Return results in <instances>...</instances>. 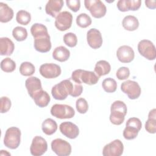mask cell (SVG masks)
Returning a JSON list of instances; mask_svg holds the SVG:
<instances>
[{"label":"cell","instance_id":"cell-1","mask_svg":"<svg viewBox=\"0 0 156 156\" xmlns=\"http://www.w3.org/2000/svg\"><path fill=\"white\" fill-rule=\"evenodd\" d=\"M110 121L115 125H121L124 121L127 108L126 104L121 101H115L110 107Z\"/></svg>","mask_w":156,"mask_h":156},{"label":"cell","instance_id":"cell-2","mask_svg":"<svg viewBox=\"0 0 156 156\" xmlns=\"http://www.w3.org/2000/svg\"><path fill=\"white\" fill-rule=\"evenodd\" d=\"M71 79L79 84L83 83L87 85H92L98 83L99 77L93 71L78 69L72 73Z\"/></svg>","mask_w":156,"mask_h":156},{"label":"cell","instance_id":"cell-3","mask_svg":"<svg viewBox=\"0 0 156 156\" xmlns=\"http://www.w3.org/2000/svg\"><path fill=\"white\" fill-rule=\"evenodd\" d=\"M74 88V83L69 79H65L55 84L51 90L52 97L56 100H64L68 95H71Z\"/></svg>","mask_w":156,"mask_h":156},{"label":"cell","instance_id":"cell-4","mask_svg":"<svg viewBox=\"0 0 156 156\" xmlns=\"http://www.w3.org/2000/svg\"><path fill=\"white\" fill-rule=\"evenodd\" d=\"M21 130L16 127H10L5 132L4 137L5 146L11 149L18 147L21 142Z\"/></svg>","mask_w":156,"mask_h":156},{"label":"cell","instance_id":"cell-5","mask_svg":"<svg viewBox=\"0 0 156 156\" xmlns=\"http://www.w3.org/2000/svg\"><path fill=\"white\" fill-rule=\"evenodd\" d=\"M142 127L141 120L136 117L129 118L126 124V127L123 130V136L125 139L131 140L135 139Z\"/></svg>","mask_w":156,"mask_h":156},{"label":"cell","instance_id":"cell-6","mask_svg":"<svg viewBox=\"0 0 156 156\" xmlns=\"http://www.w3.org/2000/svg\"><path fill=\"white\" fill-rule=\"evenodd\" d=\"M84 4L85 8L95 18L104 16L107 12L106 6L100 0H85Z\"/></svg>","mask_w":156,"mask_h":156},{"label":"cell","instance_id":"cell-7","mask_svg":"<svg viewBox=\"0 0 156 156\" xmlns=\"http://www.w3.org/2000/svg\"><path fill=\"white\" fill-rule=\"evenodd\" d=\"M51 113L53 116L58 119H69L74 117L75 111L70 105L55 104L52 106Z\"/></svg>","mask_w":156,"mask_h":156},{"label":"cell","instance_id":"cell-8","mask_svg":"<svg viewBox=\"0 0 156 156\" xmlns=\"http://www.w3.org/2000/svg\"><path fill=\"white\" fill-rule=\"evenodd\" d=\"M138 51L140 55L149 60H154L156 57L155 47L149 40H142L138 44Z\"/></svg>","mask_w":156,"mask_h":156},{"label":"cell","instance_id":"cell-9","mask_svg":"<svg viewBox=\"0 0 156 156\" xmlns=\"http://www.w3.org/2000/svg\"><path fill=\"white\" fill-rule=\"evenodd\" d=\"M121 90L130 99L138 98L141 92L139 84L136 82L131 80H127L122 82L121 85Z\"/></svg>","mask_w":156,"mask_h":156},{"label":"cell","instance_id":"cell-10","mask_svg":"<svg viewBox=\"0 0 156 156\" xmlns=\"http://www.w3.org/2000/svg\"><path fill=\"white\" fill-rule=\"evenodd\" d=\"M51 149L58 156H68L71 153V144L61 138H56L52 141Z\"/></svg>","mask_w":156,"mask_h":156},{"label":"cell","instance_id":"cell-11","mask_svg":"<svg viewBox=\"0 0 156 156\" xmlns=\"http://www.w3.org/2000/svg\"><path fill=\"white\" fill-rule=\"evenodd\" d=\"M73 15L68 11L60 12L55 20V26L60 31H65L69 29L72 25Z\"/></svg>","mask_w":156,"mask_h":156},{"label":"cell","instance_id":"cell-12","mask_svg":"<svg viewBox=\"0 0 156 156\" xmlns=\"http://www.w3.org/2000/svg\"><path fill=\"white\" fill-rule=\"evenodd\" d=\"M40 74L46 79H54L58 77L62 72L59 65L50 63L41 65L39 68Z\"/></svg>","mask_w":156,"mask_h":156},{"label":"cell","instance_id":"cell-13","mask_svg":"<svg viewBox=\"0 0 156 156\" xmlns=\"http://www.w3.org/2000/svg\"><path fill=\"white\" fill-rule=\"evenodd\" d=\"M124 145L118 139L115 140L106 144L102 150L104 156H120L122 154Z\"/></svg>","mask_w":156,"mask_h":156},{"label":"cell","instance_id":"cell-14","mask_svg":"<svg viewBox=\"0 0 156 156\" xmlns=\"http://www.w3.org/2000/svg\"><path fill=\"white\" fill-rule=\"evenodd\" d=\"M48 149V143L46 140L40 136H35L32 141L30 152L34 156H40L43 155Z\"/></svg>","mask_w":156,"mask_h":156},{"label":"cell","instance_id":"cell-15","mask_svg":"<svg viewBox=\"0 0 156 156\" xmlns=\"http://www.w3.org/2000/svg\"><path fill=\"white\" fill-rule=\"evenodd\" d=\"M34 48L36 51L44 53L51 49V42L49 34L40 35L34 38Z\"/></svg>","mask_w":156,"mask_h":156},{"label":"cell","instance_id":"cell-16","mask_svg":"<svg viewBox=\"0 0 156 156\" xmlns=\"http://www.w3.org/2000/svg\"><path fill=\"white\" fill-rule=\"evenodd\" d=\"M87 40L88 45L94 49L99 48L103 42L101 33L95 28H91L87 32Z\"/></svg>","mask_w":156,"mask_h":156},{"label":"cell","instance_id":"cell-17","mask_svg":"<svg viewBox=\"0 0 156 156\" xmlns=\"http://www.w3.org/2000/svg\"><path fill=\"white\" fill-rule=\"evenodd\" d=\"M60 132L69 139H75L79 134V127L70 121L63 122L60 124Z\"/></svg>","mask_w":156,"mask_h":156},{"label":"cell","instance_id":"cell-18","mask_svg":"<svg viewBox=\"0 0 156 156\" xmlns=\"http://www.w3.org/2000/svg\"><path fill=\"white\" fill-rule=\"evenodd\" d=\"M116 56L119 61L121 62L130 63L133 60L135 53L130 46L123 45L117 49Z\"/></svg>","mask_w":156,"mask_h":156},{"label":"cell","instance_id":"cell-19","mask_svg":"<svg viewBox=\"0 0 156 156\" xmlns=\"http://www.w3.org/2000/svg\"><path fill=\"white\" fill-rule=\"evenodd\" d=\"M25 86L30 98H32L38 91L43 90L40 79L34 76L30 77L26 80Z\"/></svg>","mask_w":156,"mask_h":156},{"label":"cell","instance_id":"cell-20","mask_svg":"<svg viewBox=\"0 0 156 156\" xmlns=\"http://www.w3.org/2000/svg\"><path fill=\"white\" fill-rule=\"evenodd\" d=\"M141 4V1L140 0H119L118 1L116 6L121 12L135 11L140 9Z\"/></svg>","mask_w":156,"mask_h":156},{"label":"cell","instance_id":"cell-21","mask_svg":"<svg viewBox=\"0 0 156 156\" xmlns=\"http://www.w3.org/2000/svg\"><path fill=\"white\" fill-rule=\"evenodd\" d=\"M62 0H49L45 6L46 13L52 17H56L63 6Z\"/></svg>","mask_w":156,"mask_h":156},{"label":"cell","instance_id":"cell-22","mask_svg":"<svg viewBox=\"0 0 156 156\" xmlns=\"http://www.w3.org/2000/svg\"><path fill=\"white\" fill-rule=\"evenodd\" d=\"M15 49L13 42L7 37L0 38V54L1 55H10Z\"/></svg>","mask_w":156,"mask_h":156},{"label":"cell","instance_id":"cell-23","mask_svg":"<svg viewBox=\"0 0 156 156\" xmlns=\"http://www.w3.org/2000/svg\"><path fill=\"white\" fill-rule=\"evenodd\" d=\"M32 98L34 101L35 104L39 107H46L51 101V98L49 94L43 90L38 91Z\"/></svg>","mask_w":156,"mask_h":156},{"label":"cell","instance_id":"cell-24","mask_svg":"<svg viewBox=\"0 0 156 156\" xmlns=\"http://www.w3.org/2000/svg\"><path fill=\"white\" fill-rule=\"evenodd\" d=\"M69 56V51L63 46H60L55 48L52 52V57L54 59L60 62H63L68 60Z\"/></svg>","mask_w":156,"mask_h":156},{"label":"cell","instance_id":"cell-25","mask_svg":"<svg viewBox=\"0 0 156 156\" xmlns=\"http://www.w3.org/2000/svg\"><path fill=\"white\" fill-rule=\"evenodd\" d=\"M13 10L7 4L0 2V21L7 23L13 17Z\"/></svg>","mask_w":156,"mask_h":156},{"label":"cell","instance_id":"cell-26","mask_svg":"<svg viewBox=\"0 0 156 156\" xmlns=\"http://www.w3.org/2000/svg\"><path fill=\"white\" fill-rule=\"evenodd\" d=\"M123 27L129 31H134L138 29L139 26V21L135 16H126L122 21Z\"/></svg>","mask_w":156,"mask_h":156},{"label":"cell","instance_id":"cell-27","mask_svg":"<svg viewBox=\"0 0 156 156\" xmlns=\"http://www.w3.org/2000/svg\"><path fill=\"white\" fill-rule=\"evenodd\" d=\"M145 129L150 133H155L156 132V110L153 108L149 111L148 119L145 122Z\"/></svg>","mask_w":156,"mask_h":156},{"label":"cell","instance_id":"cell-28","mask_svg":"<svg viewBox=\"0 0 156 156\" xmlns=\"http://www.w3.org/2000/svg\"><path fill=\"white\" fill-rule=\"evenodd\" d=\"M94 70L98 76L101 77L108 74L110 73L111 66L106 60H99L96 63Z\"/></svg>","mask_w":156,"mask_h":156},{"label":"cell","instance_id":"cell-29","mask_svg":"<svg viewBox=\"0 0 156 156\" xmlns=\"http://www.w3.org/2000/svg\"><path fill=\"white\" fill-rule=\"evenodd\" d=\"M57 124L55 120L51 118L46 119L42 123L41 129L46 135H51L57 130Z\"/></svg>","mask_w":156,"mask_h":156},{"label":"cell","instance_id":"cell-30","mask_svg":"<svg viewBox=\"0 0 156 156\" xmlns=\"http://www.w3.org/2000/svg\"><path fill=\"white\" fill-rule=\"evenodd\" d=\"M16 20L18 23L21 25H27L31 20V15L29 12L24 10H19L16 15Z\"/></svg>","mask_w":156,"mask_h":156},{"label":"cell","instance_id":"cell-31","mask_svg":"<svg viewBox=\"0 0 156 156\" xmlns=\"http://www.w3.org/2000/svg\"><path fill=\"white\" fill-rule=\"evenodd\" d=\"M12 35L16 41H22L27 37V31L24 27L16 26L12 30Z\"/></svg>","mask_w":156,"mask_h":156},{"label":"cell","instance_id":"cell-32","mask_svg":"<svg viewBox=\"0 0 156 156\" xmlns=\"http://www.w3.org/2000/svg\"><path fill=\"white\" fill-rule=\"evenodd\" d=\"M102 86L105 92L114 93L117 88V83L114 79L108 77L102 81Z\"/></svg>","mask_w":156,"mask_h":156},{"label":"cell","instance_id":"cell-33","mask_svg":"<svg viewBox=\"0 0 156 156\" xmlns=\"http://www.w3.org/2000/svg\"><path fill=\"white\" fill-rule=\"evenodd\" d=\"M34 65L29 62H23L20 66V73L24 76H32L35 73Z\"/></svg>","mask_w":156,"mask_h":156},{"label":"cell","instance_id":"cell-34","mask_svg":"<svg viewBox=\"0 0 156 156\" xmlns=\"http://www.w3.org/2000/svg\"><path fill=\"white\" fill-rule=\"evenodd\" d=\"M92 23L90 16L85 13H80L76 18V23L82 28H86L91 25Z\"/></svg>","mask_w":156,"mask_h":156},{"label":"cell","instance_id":"cell-35","mask_svg":"<svg viewBox=\"0 0 156 156\" xmlns=\"http://www.w3.org/2000/svg\"><path fill=\"white\" fill-rule=\"evenodd\" d=\"M1 68L5 73H11L15 69L16 63L9 57H6L1 61Z\"/></svg>","mask_w":156,"mask_h":156},{"label":"cell","instance_id":"cell-36","mask_svg":"<svg viewBox=\"0 0 156 156\" xmlns=\"http://www.w3.org/2000/svg\"><path fill=\"white\" fill-rule=\"evenodd\" d=\"M30 32L34 38L42 34H48L47 27L42 24L35 23L30 27Z\"/></svg>","mask_w":156,"mask_h":156},{"label":"cell","instance_id":"cell-37","mask_svg":"<svg viewBox=\"0 0 156 156\" xmlns=\"http://www.w3.org/2000/svg\"><path fill=\"white\" fill-rule=\"evenodd\" d=\"M63 41L66 46L70 48H73L77 45V37L75 34L68 32L64 35Z\"/></svg>","mask_w":156,"mask_h":156},{"label":"cell","instance_id":"cell-38","mask_svg":"<svg viewBox=\"0 0 156 156\" xmlns=\"http://www.w3.org/2000/svg\"><path fill=\"white\" fill-rule=\"evenodd\" d=\"M76 107L77 112L81 114L85 113L88 110V104L85 99L79 98L76 102Z\"/></svg>","mask_w":156,"mask_h":156},{"label":"cell","instance_id":"cell-39","mask_svg":"<svg viewBox=\"0 0 156 156\" xmlns=\"http://www.w3.org/2000/svg\"><path fill=\"white\" fill-rule=\"evenodd\" d=\"M12 102L10 99L6 97L2 96L1 98V113H4L7 112L11 107Z\"/></svg>","mask_w":156,"mask_h":156},{"label":"cell","instance_id":"cell-40","mask_svg":"<svg viewBox=\"0 0 156 156\" xmlns=\"http://www.w3.org/2000/svg\"><path fill=\"white\" fill-rule=\"evenodd\" d=\"M130 76V70L127 67H120L116 71V76L119 80L127 79Z\"/></svg>","mask_w":156,"mask_h":156},{"label":"cell","instance_id":"cell-41","mask_svg":"<svg viewBox=\"0 0 156 156\" xmlns=\"http://www.w3.org/2000/svg\"><path fill=\"white\" fill-rule=\"evenodd\" d=\"M67 7L74 12H77L80 7V1L79 0H66Z\"/></svg>","mask_w":156,"mask_h":156},{"label":"cell","instance_id":"cell-42","mask_svg":"<svg viewBox=\"0 0 156 156\" xmlns=\"http://www.w3.org/2000/svg\"><path fill=\"white\" fill-rule=\"evenodd\" d=\"M82 91H83V87L82 86V85L74 82L73 91V93L71 96L72 97H74V98L78 97L82 94Z\"/></svg>","mask_w":156,"mask_h":156},{"label":"cell","instance_id":"cell-43","mask_svg":"<svg viewBox=\"0 0 156 156\" xmlns=\"http://www.w3.org/2000/svg\"><path fill=\"white\" fill-rule=\"evenodd\" d=\"M145 4L146 6L149 9H154L156 8V1L155 0L145 1Z\"/></svg>","mask_w":156,"mask_h":156}]
</instances>
